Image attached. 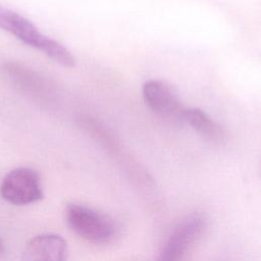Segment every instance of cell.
Returning <instances> with one entry per match:
<instances>
[{
	"label": "cell",
	"mask_w": 261,
	"mask_h": 261,
	"mask_svg": "<svg viewBox=\"0 0 261 261\" xmlns=\"http://www.w3.org/2000/svg\"><path fill=\"white\" fill-rule=\"evenodd\" d=\"M0 29L63 67L70 68L75 65L74 56L65 46L44 35L30 19L2 4H0Z\"/></svg>",
	"instance_id": "1"
},
{
	"label": "cell",
	"mask_w": 261,
	"mask_h": 261,
	"mask_svg": "<svg viewBox=\"0 0 261 261\" xmlns=\"http://www.w3.org/2000/svg\"><path fill=\"white\" fill-rule=\"evenodd\" d=\"M65 219L71 230L93 244L111 243L118 234V225L113 218L84 205L68 204Z\"/></svg>",
	"instance_id": "2"
},
{
	"label": "cell",
	"mask_w": 261,
	"mask_h": 261,
	"mask_svg": "<svg viewBox=\"0 0 261 261\" xmlns=\"http://www.w3.org/2000/svg\"><path fill=\"white\" fill-rule=\"evenodd\" d=\"M142 93L146 105L167 124H185L187 108L172 86L164 81L150 80L143 85Z\"/></svg>",
	"instance_id": "3"
},
{
	"label": "cell",
	"mask_w": 261,
	"mask_h": 261,
	"mask_svg": "<svg viewBox=\"0 0 261 261\" xmlns=\"http://www.w3.org/2000/svg\"><path fill=\"white\" fill-rule=\"evenodd\" d=\"M207 218L193 213L184 218L171 231L156 261H180L205 231Z\"/></svg>",
	"instance_id": "4"
},
{
	"label": "cell",
	"mask_w": 261,
	"mask_h": 261,
	"mask_svg": "<svg viewBox=\"0 0 261 261\" xmlns=\"http://www.w3.org/2000/svg\"><path fill=\"white\" fill-rule=\"evenodd\" d=\"M0 193L2 198L13 205H29L43 198L39 173L29 167H17L3 178Z\"/></svg>",
	"instance_id": "5"
},
{
	"label": "cell",
	"mask_w": 261,
	"mask_h": 261,
	"mask_svg": "<svg viewBox=\"0 0 261 261\" xmlns=\"http://www.w3.org/2000/svg\"><path fill=\"white\" fill-rule=\"evenodd\" d=\"M66 242L60 236L45 233L28 243L23 261H66Z\"/></svg>",
	"instance_id": "6"
},
{
	"label": "cell",
	"mask_w": 261,
	"mask_h": 261,
	"mask_svg": "<svg viewBox=\"0 0 261 261\" xmlns=\"http://www.w3.org/2000/svg\"><path fill=\"white\" fill-rule=\"evenodd\" d=\"M185 124H189L205 141L218 145L224 141V130L213 118L199 108H190L186 110Z\"/></svg>",
	"instance_id": "7"
},
{
	"label": "cell",
	"mask_w": 261,
	"mask_h": 261,
	"mask_svg": "<svg viewBox=\"0 0 261 261\" xmlns=\"http://www.w3.org/2000/svg\"><path fill=\"white\" fill-rule=\"evenodd\" d=\"M3 250H4V246H3V243H2V240L0 239V255L2 254V252H3Z\"/></svg>",
	"instance_id": "8"
}]
</instances>
